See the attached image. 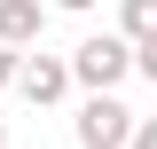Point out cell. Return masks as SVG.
Wrapping results in <instances>:
<instances>
[{
	"instance_id": "cell-1",
	"label": "cell",
	"mask_w": 157,
	"mask_h": 149,
	"mask_svg": "<svg viewBox=\"0 0 157 149\" xmlns=\"http://www.w3.org/2000/svg\"><path fill=\"white\" fill-rule=\"evenodd\" d=\"M71 126H78V149H126L134 141V110L118 102V86H86Z\"/></svg>"
},
{
	"instance_id": "cell-2",
	"label": "cell",
	"mask_w": 157,
	"mask_h": 149,
	"mask_svg": "<svg viewBox=\"0 0 157 149\" xmlns=\"http://www.w3.org/2000/svg\"><path fill=\"white\" fill-rule=\"evenodd\" d=\"M71 71H78V86H118V78L134 71V39L126 32H86L71 47Z\"/></svg>"
},
{
	"instance_id": "cell-3",
	"label": "cell",
	"mask_w": 157,
	"mask_h": 149,
	"mask_svg": "<svg viewBox=\"0 0 157 149\" xmlns=\"http://www.w3.org/2000/svg\"><path fill=\"white\" fill-rule=\"evenodd\" d=\"M71 86H78L71 55H32V47H24V71H16V94L32 102V110H55V102H63Z\"/></svg>"
},
{
	"instance_id": "cell-4",
	"label": "cell",
	"mask_w": 157,
	"mask_h": 149,
	"mask_svg": "<svg viewBox=\"0 0 157 149\" xmlns=\"http://www.w3.org/2000/svg\"><path fill=\"white\" fill-rule=\"evenodd\" d=\"M47 32V0H0V39L8 47H39Z\"/></svg>"
},
{
	"instance_id": "cell-5",
	"label": "cell",
	"mask_w": 157,
	"mask_h": 149,
	"mask_svg": "<svg viewBox=\"0 0 157 149\" xmlns=\"http://www.w3.org/2000/svg\"><path fill=\"white\" fill-rule=\"evenodd\" d=\"M118 32L134 39V47H141V39H157V0H118Z\"/></svg>"
},
{
	"instance_id": "cell-6",
	"label": "cell",
	"mask_w": 157,
	"mask_h": 149,
	"mask_svg": "<svg viewBox=\"0 0 157 149\" xmlns=\"http://www.w3.org/2000/svg\"><path fill=\"white\" fill-rule=\"evenodd\" d=\"M16 71H24V47H8V39H0V94H16Z\"/></svg>"
},
{
	"instance_id": "cell-7",
	"label": "cell",
	"mask_w": 157,
	"mask_h": 149,
	"mask_svg": "<svg viewBox=\"0 0 157 149\" xmlns=\"http://www.w3.org/2000/svg\"><path fill=\"white\" fill-rule=\"evenodd\" d=\"M134 71H141V78L157 86V39H141V47H134Z\"/></svg>"
},
{
	"instance_id": "cell-8",
	"label": "cell",
	"mask_w": 157,
	"mask_h": 149,
	"mask_svg": "<svg viewBox=\"0 0 157 149\" xmlns=\"http://www.w3.org/2000/svg\"><path fill=\"white\" fill-rule=\"evenodd\" d=\"M126 149H157V118H134V141Z\"/></svg>"
},
{
	"instance_id": "cell-9",
	"label": "cell",
	"mask_w": 157,
	"mask_h": 149,
	"mask_svg": "<svg viewBox=\"0 0 157 149\" xmlns=\"http://www.w3.org/2000/svg\"><path fill=\"white\" fill-rule=\"evenodd\" d=\"M55 8H71V16H86V8H94V0H55Z\"/></svg>"
},
{
	"instance_id": "cell-10",
	"label": "cell",
	"mask_w": 157,
	"mask_h": 149,
	"mask_svg": "<svg viewBox=\"0 0 157 149\" xmlns=\"http://www.w3.org/2000/svg\"><path fill=\"white\" fill-rule=\"evenodd\" d=\"M0 149H8V126H0Z\"/></svg>"
}]
</instances>
